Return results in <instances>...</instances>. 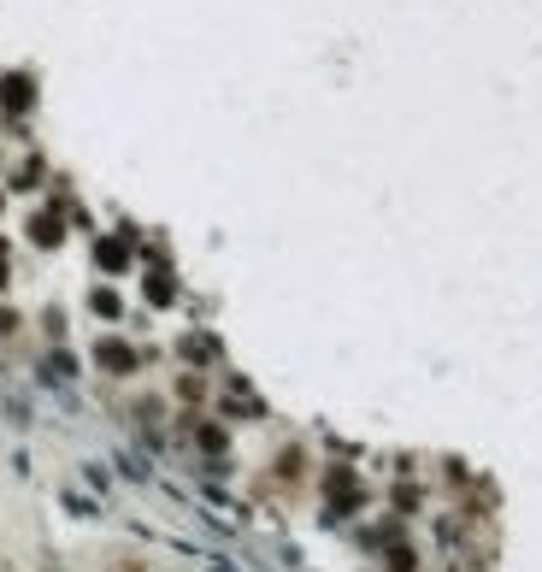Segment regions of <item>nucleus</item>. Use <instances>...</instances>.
Here are the masks:
<instances>
[{
	"mask_svg": "<svg viewBox=\"0 0 542 572\" xmlns=\"http://www.w3.org/2000/svg\"><path fill=\"white\" fill-rule=\"evenodd\" d=\"M0 284H6V254H0Z\"/></svg>",
	"mask_w": 542,
	"mask_h": 572,
	"instance_id": "nucleus-1",
	"label": "nucleus"
}]
</instances>
